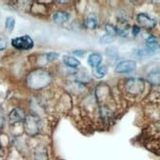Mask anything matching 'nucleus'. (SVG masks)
I'll list each match as a JSON object with an SVG mask.
<instances>
[{
	"mask_svg": "<svg viewBox=\"0 0 160 160\" xmlns=\"http://www.w3.org/2000/svg\"><path fill=\"white\" fill-rule=\"evenodd\" d=\"M12 45L19 50H29L33 47V40L29 36H23L13 38L11 41Z\"/></svg>",
	"mask_w": 160,
	"mask_h": 160,
	"instance_id": "obj_4",
	"label": "nucleus"
},
{
	"mask_svg": "<svg viewBox=\"0 0 160 160\" xmlns=\"http://www.w3.org/2000/svg\"><path fill=\"white\" fill-rule=\"evenodd\" d=\"M113 39H114L113 37H110V36H108V34H105V36H103L100 38V41L102 43H110V42H112Z\"/></svg>",
	"mask_w": 160,
	"mask_h": 160,
	"instance_id": "obj_19",
	"label": "nucleus"
},
{
	"mask_svg": "<svg viewBox=\"0 0 160 160\" xmlns=\"http://www.w3.org/2000/svg\"><path fill=\"white\" fill-rule=\"evenodd\" d=\"M88 65L90 67H92V68L98 67L101 64V62H102L101 54H99V53H92L88 56Z\"/></svg>",
	"mask_w": 160,
	"mask_h": 160,
	"instance_id": "obj_11",
	"label": "nucleus"
},
{
	"mask_svg": "<svg viewBox=\"0 0 160 160\" xmlns=\"http://www.w3.org/2000/svg\"><path fill=\"white\" fill-rule=\"evenodd\" d=\"M2 155H3V148L1 143H0V156H2Z\"/></svg>",
	"mask_w": 160,
	"mask_h": 160,
	"instance_id": "obj_24",
	"label": "nucleus"
},
{
	"mask_svg": "<svg viewBox=\"0 0 160 160\" xmlns=\"http://www.w3.org/2000/svg\"><path fill=\"white\" fill-rule=\"evenodd\" d=\"M25 119H26V114L24 112V110L20 108L13 109L11 111V113L9 114V120L11 124L20 123L22 121H25Z\"/></svg>",
	"mask_w": 160,
	"mask_h": 160,
	"instance_id": "obj_8",
	"label": "nucleus"
},
{
	"mask_svg": "<svg viewBox=\"0 0 160 160\" xmlns=\"http://www.w3.org/2000/svg\"><path fill=\"white\" fill-rule=\"evenodd\" d=\"M137 22L140 25V27H142L144 29H148V30L153 29L157 24L155 19L151 18L149 15H148V14H145V13L138 14L137 16Z\"/></svg>",
	"mask_w": 160,
	"mask_h": 160,
	"instance_id": "obj_5",
	"label": "nucleus"
},
{
	"mask_svg": "<svg viewBox=\"0 0 160 160\" xmlns=\"http://www.w3.org/2000/svg\"><path fill=\"white\" fill-rule=\"evenodd\" d=\"M141 32V28L138 27V26H134L133 27V29H132V33H133V36H138V33H140Z\"/></svg>",
	"mask_w": 160,
	"mask_h": 160,
	"instance_id": "obj_21",
	"label": "nucleus"
},
{
	"mask_svg": "<svg viewBox=\"0 0 160 160\" xmlns=\"http://www.w3.org/2000/svg\"><path fill=\"white\" fill-rule=\"evenodd\" d=\"M105 32H106V34H108L110 37H113V38L117 34L116 27H114L113 25H110V24L105 26Z\"/></svg>",
	"mask_w": 160,
	"mask_h": 160,
	"instance_id": "obj_16",
	"label": "nucleus"
},
{
	"mask_svg": "<svg viewBox=\"0 0 160 160\" xmlns=\"http://www.w3.org/2000/svg\"><path fill=\"white\" fill-rule=\"evenodd\" d=\"M59 56V54L56 53V52H51V53H48L46 54V58H47V61L50 62V61H53L55 59H57Z\"/></svg>",
	"mask_w": 160,
	"mask_h": 160,
	"instance_id": "obj_20",
	"label": "nucleus"
},
{
	"mask_svg": "<svg viewBox=\"0 0 160 160\" xmlns=\"http://www.w3.org/2000/svg\"><path fill=\"white\" fill-rule=\"evenodd\" d=\"M158 47V40L154 36H149L145 40V47L144 49L141 50L142 55H152L154 54Z\"/></svg>",
	"mask_w": 160,
	"mask_h": 160,
	"instance_id": "obj_7",
	"label": "nucleus"
},
{
	"mask_svg": "<svg viewBox=\"0 0 160 160\" xmlns=\"http://www.w3.org/2000/svg\"><path fill=\"white\" fill-rule=\"evenodd\" d=\"M36 157L37 160H47V154L46 152H44V149L39 148L36 152Z\"/></svg>",
	"mask_w": 160,
	"mask_h": 160,
	"instance_id": "obj_17",
	"label": "nucleus"
},
{
	"mask_svg": "<svg viewBox=\"0 0 160 160\" xmlns=\"http://www.w3.org/2000/svg\"><path fill=\"white\" fill-rule=\"evenodd\" d=\"M85 26L87 29L89 30H94L98 26V22H97V19L94 16H89L85 20Z\"/></svg>",
	"mask_w": 160,
	"mask_h": 160,
	"instance_id": "obj_13",
	"label": "nucleus"
},
{
	"mask_svg": "<svg viewBox=\"0 0 160 160\" xmlns=\"http://www.w3.org/2000/svg\"><path fill=\"white\" fill-rule=\"evenodd\" d=\"M5 27H6V30L8 32H12L14 28H15V19L13 17H8L6 19V22H5Z\"/></svg>",
	"mask_w": 160,
	"mask_h": 160,
	"instance_id": "obj_15",
	"label": "nucleus"
},
{
	"mask_svg": "<svg viewBox=\"0 0 160 160\" xmlns=\"http://www.w3.org/2000/svg\"><path fill=\"white\" fill-rule=\"evenodd\" d=\"M137 68V62L134 60H125L122 61L120 63H118L115 71L117 73L120 74H127V73H131L136 70Z\"/></svg>",
	"mask_w": 160,
	"mask_h": 160,
	"instance_id": "obj_6",
	"label": "nucleus"
},
{
	"mask_svg": "<svg viewBox=\"0 0 160 160\" xmlns=\"http://www.w3.org/2000/svg\"><path fill=\"white\" fill-rule=\"evenodd\" d=\"M73 53H74L75 55H79V56H82V55H85L86 51H85V50H75Z\"/></svg>",
	"mask_w": 160,
	"mask_h": 160,
	"instance_id": "obj_23",
	"label": "nucleus"
},
{
	"mask_svg": "<svg viewBox=\"0 0 160 160\" xmlns=\"http://www.w3.org/2000/svg\"><path fill=\"white\" fill-rule=\"evenodd\" d=\"M63 61H64V63L70 68H77L80 66V61L73 56H67L66 55V56L63 57Z\"/></svg>",
	"mask_w": 160,
	"mask_h": 160,
	"instance_id": "obj_12",
	"label": "nucleus"
},
{
	"mask_svg": "<svg viewBox=\"0 0 160 160\" xmlns=\"http://www.w3.org/2000/svg\"><path fill=\"white\" fill-rule=\"evenodd\" d=\"M7 44H6V41L2 38H0V51L1 50H4L6 48Z\"/></svg>",
	"mask_w": 160,
	"mask_h": 160,
	"instance_id": "obj_22",
	"label": "nucleus"
},
{
	"mask_svg": "<svg viewBox=\"0 0 160 160\" xmlns=\"http://www.w3.org/2000/svg\"><path fill=\"white\" fill-rule=\"evenodd\" d=\"M106 54H107V56L111 57V58H117L118 56V53H117V50L115 49L114 47H110V48H107L106 49Z\"/></svg>",
	"mask_w": 160,
	"mask_h": 160,
	"instance_id": "obj_18",
	"label": "nucleus"
},
{
	"mask_svg": "<svg viewBox=\"0 0 160 160\" xmlns=\"http://www.w3.org/2000/svg\"><path fill=\"white\" fill-rule=\"evenodd\" d=\"M125 88L132 95L141 94L144 89V82L141 79H129L125 83Z\"/></svg>",
	"mask_w": 160,
	"mask_h": 160,
	"instance_id": "obj_3",
	"label": "nucleus"
},
{
	"mask_svg": "<svg viewBox=\"0 0 160 160\" xmlns=\"http://www.w3.org/2000/svg\"><path fill=\"white\" fill-rule=\"evenodd\" d=\"M70 18V14L65 11H57L53 14V21L56 24H64Z\"/></svg>",
	"mask_w": 160,
	"mask_h": 160,
	"instance_id": "obj_10",
	"label": "nucleus"
},
{
	"mask_svg": "<svg viewBox=\"0 0 160 160\" xmlns=\"http://www.w3.org/2000/svg\"><path fill=\"white\" fill-rule=\"evenodd\" d=\"M51 76L50 74L42 69H38V70L32 72L27 79V82L29 88L34 90H38L45 88L51 82Z\"/></svg>",
	"mask_w": 160,
	"mask_h": 160,
	"instance_id": "obj_1",
	"label": "nucleus"
},
{
	"mask_svg": "<svg viewBox=\"0 0 160 160\" xmlns=\"http://www.w3.org/2000/svg\"><path fill=\"white\" fill-rule=\"evenodd\" d=\"M147 80L149 83L153 86L160 85V69H154L151 72L148 73Z\"/></svg>",
	"mask_w": 160,
	"mask_h": 160,
	"instance_id": "obj_9",
	"label": "nucleus"
},
{
	"mask_svg": "<svg viewBox=\"0 0 160 160\" xmlns=\"http://www.w3.org/2000/svg\"><path fill=\"white\" fill-rule=\"evenodd\" d=\"M24 126L26 133L31 136H37L40 131V120L37 115L30 114L26 116V119L24 121Z\"/></svg>",
	"mask_w": 160,
	"mask_h": 160,
	"instance_id": "obj_2",
	"label": "nucleus"
},
{
	"mask_svg": "<svg viewBox=\"0 0 160 160\" xmlns=\"http://www.w3.org/2000/svg\"><path fill=\"white\" fill-rule=\"evenodd\" d=\"M107 71H108V69L105 65H99L98 67L95 68L94 75L96 78H103L104 76L106 75Z\"/></svg>",
	"mask_w": 160,
	"mask_h": 160,
	"instance_id": "obj_14",
	"label": "nucleus"
}]
</instances>
